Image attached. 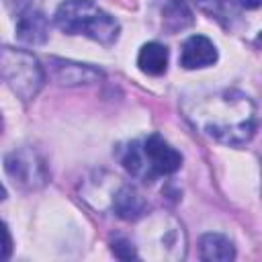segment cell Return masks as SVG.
Here are the masks:
<instances>
[{"label":"cell","mask_w":262,"mask_h":262,"mask_svg":"<svg viewBox=\"0 0 262 262\" xmlns=\"http://www.w3.org/2000/svg\"><path fill=\"white\" fill-rule=\"evenodd\" d=\"M186 117L201 133L223 145H244L256 131V106L237 90H223L199 100L186 111Z\"/></svg>","instance_id":"1"},{"label":"cell","mask_w":262,"mask_h":262,"mask_svg":"<svg viewBox=\"0 0 262 262\" xmlns=\"http://www.w3.org/2000/svg\"><path fill=\"white\" fill-rule=\"evenodd\" d=\"M123 168L143 182H154L158 176H170L182 166V156L162 135L151 133L141 141H131L123 156Z\"/></svg>","instance_id":"2"},{"label":"cell","mask_w":262,"mask_h":262,"mask_svg":"<svg viewBox=\"0 0 262 262\" xmlns=\"http://www.w3.org/2000/svg\"><path fill=\"white\" fill-rule=\"evenodd\" d=\"M55 25L68 35H86L92 41L111 45L119 37V23L94 0H66L57 6Z\"/></svg>","instance_id":"3"},{"label":"cell","mask_w":262,"mask_h":262,"mask_svg":"<svg viewBox=\"0 0 262 262\" xmlns=\"http://www.w3.org/2000/svg\"><path fill=\"white\" fill-rule=\"evenodd\" d=\"M2 78L6 86L23 100H31L37 96L45 82L43 68L39 59L23 49L2 47Z\"/></svg>","instance_id":"4"},{"label":"cell","mask_w":262,"mask_h":262,"mask_svg":"<svg viewBox=\"0 0 262 262\" xmlns=\"http://www.w3.org/2000/svg\"><path fill=\"white\" fill-rule=\"evenodd\" d=\"M4 170L8 178L23 188H39L47 182V168L39 154L31 147L14 149L4 158Z\"/></svg>","instance_id":"5"},{"label":"cell","mask_w":262,"mask_h":262,"mask_svg":"<svg viewBox=\"0 0 262 262\" xmlns=\"http://www.w3.org/2000/svg\"><path fill=\"white\" fill-rule=\"evenodd\" d=\"M217 61V49L205 35H190L180 49V66L184 70L207 68Z\"/></svg>","instance_id":"6"},{"label":"cell","mask_w":262,"mask_h":262,"mask_svg":"<svg viewBox=\"0 0 262 262\" xmlns=\"http://www.w3.org/2000/svg\"><path fill=\"white\" fill-rule=\"evenodd\" d=\"M53 63V78L59 84L66 86H80V84H92L102 78V72L98 68H92L88 63H78V61H68V59H51Z\"/></svg>","instance_id":"7"},{"label":"cell","mask_w":262,"mask_h":262,"mask_svg":"<svg viewBox=\"0 0 262 262\" xmlns=\"http://www.w3.org/2000/svg\"><path fill=\"white\" fill-rule=\"evenodd\" d=\"M49 37V25L41 10L25 8L16 20V39L25 45H41Z\"/></svg>","instance_id":"8"},{"label":"cell","mask_w":262,"mask_h":262,"mask_svg":"<svg viewBox=\"0 0 262 262\" xmlns=\"http://www.w3.org/2000/svg\"><path fill=\"white\" fill-rule=\"evenodd\" d=\"M113 209L117 217L125 221H135L145 213L147 205L131 184H123L113 196Z\"/></svg>","instance_id":"9"},{"label":"cell","mask_w":262,"mask_h":262,"mask_svg":"<svg viewBox=\"0 0 262 262\" xmlns=\"http://www.w3.org/2000/svg\"><path fill=\"white\" fill-rule=\"evenodd\" d=\"M137 66L147 76H162L166 72V68H168V47L158 43V41L145 43L139 49Z\"/></svg>","instance_id":"10"},{"label":"cell","mask_w":262,"mask_h":262,"mask_svg":"<svg viewBox=\"0 0 262 262\" xmlns=\"http://www.w3.org/2000/svg\"><path fill=\"white\" fill-rule=\"evenodd\" d=\"M199 256L201 260H207V262H213V260L227 262L235 258V248L229 242V237L221 233H205L199 242Z\"/></svg>","instance_id":"11"},{"label":"cell","mask_w":262,"mask_h":262,"mask_svg":"<svg viewBox=\"0 0 262 262\" xmlns=\"http://www.w3.org/2000/svg\"><path fill=\"white\" fill-rule=\"evenodd\" d=\"M192 23V12L188 10V6L182 0H170L164 8V25L170 31H178L184 29Z\"/></svg>","instance_id":"12"},{"label":"cell","mask_w":262,"mask_h":262,"mask_svg":"<svg viewBox=\"0 0 262 262\" xmlns=\"http://www.w3.org/2000/svg\"><path fill=\"white\" fill-rule=\"evenodd\" d=\"M111 250L117 258H123V260H131V258H137V252L133 248V244L125 237H115V242L111 244Z\"/></svg>","instance_id":"13"},{"label":"cell","mask_w":262,"mask_h":262,"mask_svg":"<svg viewBox=\"0 0 262 262\" xmlns=\"http://www.w3.org/2000/svg\"><path fill=\"white\" fill-rule=\"evenodd\" d=\"M239 2V6H244V8H258L260 4H262V0H237Z\"/></svg>","instance_id":"14"},{"label":"cell","mask_w":262,"mask_h":262,"mask_svg":"<svg viewBox=\"0 0 262 262\" xmlns=\"http://www.w3.org/2000/svg\"><path fill=\"white\" fill-rule=\"evenodd\" d=\"M256 43H258V45H262V33H260V35L256 37Z\"/></svg>","instance_id":"15"}]
</instances>
